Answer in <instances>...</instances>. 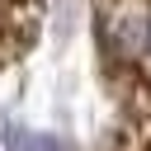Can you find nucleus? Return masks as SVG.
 Returning a JSON list of instances; mask_svg holds the SVG:
<instances>
[{
  "label": "nucleus",
  "mask_w": 151,
  "mask_h": 151,
  "mask_svg": "<svg viewBox=\"0 0 151 151\" xmlns=\"http://www.w3.org/2000/svg\"><path fill=\"white\" fill-rule=\"evenodd\" d=\"M9 146H14V151H61L57 137H28V132H19V127H9Z\"/></svg>",
  "instance_id": "nucleus-1"
}]
</instances>
